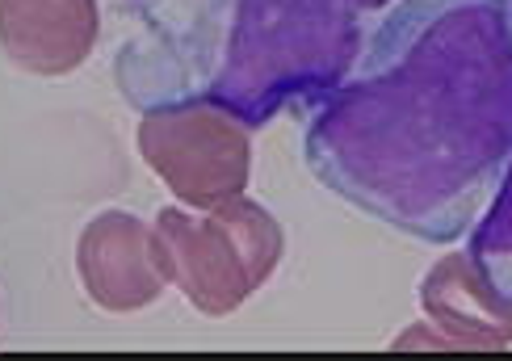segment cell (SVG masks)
<instances>
[{
	"label": "cell",
	"instance_id": "3957f363",
	"mask_svg": "<svg viewBox=\"0 0 512 361\" xmlns=\"http://www.w3.org/2000/svg\"><path fill=\"white\" fill-rule=\"evenodd\" d=\"M156 231L168 252L173 286L210 320L240 311L286 257L282 223L248 198H231L202 215L164 206Z\"/></svg>",
	"mask_w": 512,
	"mask_h": 361
},
{
	"label": "cell",
	"instance_id": "ba28073f",
	"mask_svg": "<svg viewBox=\"0 0 512 361\" xmlns=\"http://www.w3.org/2000/svg\"><path fill=\"white\" fill-rule=\"evenodd\" d=\"M471 252L479 261L512 257V152H508V168H504V181L496 189L492 206H487V215L471 231Z\"/></svg>",
	"mask_w": 512,
	"mask_h": 361
},
{
	"label": "cell",
	"instance_id": "7a4b0ae2",
	"mask_svg": "<svg viewBox=\"0 0 512 361\" xmlns=\"http://www.w3.org/2000/svg\"><path fill=\"white\" fill-rule=\"evenodd\" d=\"M391 0H240L210 101L248 131L286 101L332 93L361 51V17Z\"/></svg>",
	"mask_w": 512,
	"mask_h": 361
},
{
	"label": "cell",
	"instance_id": "5b68a950",
	"mask_svg": "<svg viewBox=\"0 0 512 361\" xmlns=\"http://www.w3.org/2000/svg\"><path fill=\"white\" fill-rule=\"evenodd\" d=\"M76 273L84 294L110 315H131L152 307L173 286V269H168L160 231L126 215V210H101L80 231Z\"/></svg>",
	"mask_w": 512,
	"mask_h": 361
},
{
	"label": "cell",
	"instance_id": "6da1fadb",
	"mask_svg": "<svg viewBox=\"0 0 512 361\" xmlns=\"http://www.w3.org/2000/svg\"><path fill=\"white\" fill-rule=\"evenodd\" d=\"M307 152L370 215L420 236L462 231L512 152L508 5L441 0L387 68L328 93Z\"/></svg>",
	"mask_w": 512,
	"mask_h": 361
},
{
	"label": "cell",
	"instance_id": "52a82bcc",
	"mask_svg": "<svg viewBox=\"0 0 512 361\" xmlns=\"http://www.w3.org/2000/svg\"><path fill=\"white\" fill-rule=\"evenodd\" d=\"M97 0H0V51L34 76H68L97 47Z\"/></svg>",
	"mask_w": 512,
	"mask_h": 361
},
{
	"label": "cell",
	"instance_id": "277c9868",
	"mask_svg": "<svg viewBox=\"0 0 512 361\" xmlns=\"http://www.w3.org/2000/svg\"><path fill=\"white\" fill-rule=\"evenodd\" d=\"M139 156L189 210L244 198L252 181V135L210 97L156 105L139 118Z\"/></svg>",
	"mask_w": 512,
	"mask_h": 361
},
{
	"label": "cell",
	"instance_id": "8992f818",
	"mask_svg": "<svg viewBox=\"0 0 512 361\" xmlns=\"http://www.w3.org/2000/svg\"><path fill=\"white\" fill-rule=\"evenodd\" d=\"M420 307L445 349H508L512 294H504L471 248L441 257L420 282Z\"/></svg>",
	"mask_w": 512,
	"mask_h": 361
}]
</instances>
